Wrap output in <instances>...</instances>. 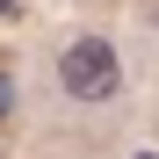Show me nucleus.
Segmentation results:
<instances>
[{
    "instance_id": "20e7f679",
    "label": "nucleus",
    "mask_w": 159,
    "mask_h": 159,
    "mask_svg": "<svg viewBox=\"0 0 159 159\" xmlns=\"http://www.w3.org/2000/svg\"><path fill=\"white\" fill-rule=\"evenodd\" d=\"M7 7H15V0H0V15H7Z\"/></svg>"
},
{
    "instance_id": "f257e3e1",
    "label": "nucleus",
    "mask_w": 159,
    "mask_h": 159,
    "mask_svg": "<svg viewBox=\"0 0 159 159\" xmlns=\"http://www.w3.org/2000/svg\"><path fill=\"white\" fill-rule=\"evenodd\" d=\"M51 80H58V94L80 101V109H101V101L123 94V51L109 36H72L58 51V65H51Z\"/></svg>"
},
{
    "instance_id": "7ed1b4c3",
    "label": "nucleus",
    "mask_w": 159,
    "mask_h": 159,
    "mask_svg": "<svg viewBox=\"0 0 159 159\" xmlns=\"http://www.w3.org/2000/svg\"><path fill=\"white\" fill-rule=\"evenodd\" d=\"M130 159H159V152H130Z\"/></svg>"
},
{
    "instance_id": "f03ea898",
    "label": "nucleus",
    "mask_w": 159,
    "mask_h": 159,
    "mask_svg": "<svg viewBox=\"0 0 159 159\" xmlns=\"http://www.w3.org/2000/svg\"><path fill=\"white\" fill-rule=\"evenodd\" d=\"M7 109H15V80L0 72V116H7Z\"/></svg>"
}]
</instances>
